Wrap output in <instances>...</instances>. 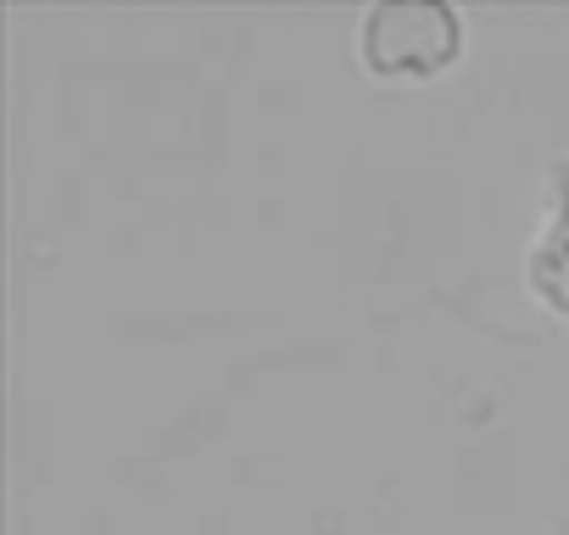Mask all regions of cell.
Instances as JSON below:
<instances>
[{"mask_svg": "<svg viewBox=\"0 0 569 535\" xmlns=\"http://www.w3.org/2000/svg\"><path fill=\"white\" fill-rule=\"evenodd\" d=\"M363 57L380 73H436L458 57V18L441 7H380L363 29Z\"/></svg>", "mask_w": 569, "mask_h": 535, "instance_id": "1", "label": "cell"}]
</instances>
